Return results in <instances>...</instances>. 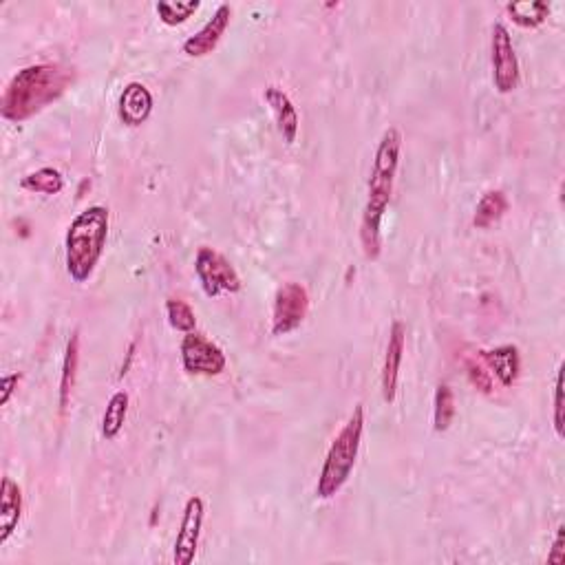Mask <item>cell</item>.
Here are the masks:
<instances>
[{"mask_svg":"<svg viewBox=\"0 0 565 565\" xmlns=\"http://www.w3.org/2000/svg\"><path fill=\"white\" fill-rule=\"evenodd\" d=\"M400 151H402V133L398 126H389L382 133L376 155H373L371 173H369V190L367 204L362 210L360 221V243L365 257L376 261L382 252V217H385L387 206L393 193V181L400 166Z\"/></svg>","mask_w":565,"mask_h":565,"instance_id":"cell-1","label":"cell"},{"mask_svg":"<svg viewBox=\"0 0 565 565\" xmlns=\"http://www.w3.org/2000/svg\"><path fill=\"white\" fill-rule=\"evenodd\" d=\"M73 82V69L58 62H42L20 69L5 87L0 115L12 124H23L49 104L58 102Z\"/></svg>","mask_w":565,"mask_h":565,"instance_id":"cell-2","label":"cell"},{"mask_svg":"<svg viewBox=\"0 0 565 565\" xmlns=\"http://www.w3.org/2000/svg\"><path fill=\"white\" fill-rule=\"evenodd\" d=\"M109 208L89 206L71 221L65 239L67 272L76 283H87L102 259L106 239H109Z\"/></svg>","mask_w":565,"mask_h":565,"instance_id":"cell-3","label":"cell"},{"mask_svg":"<svg viewBox=\"0 0 565 565\" xmlns=\"http://www.w3.org/2000/svg\"><path fill=\"white\" fill-rule=\"evenodd\" d=\"M362 431H365V407L356 404L347 424L334 437L332 446H329L321 475H318L316 499H332L340 493V488L347 484L360 453Z\"/></svg>","mask_w":565,"mask_h":565,"instance_id":"cell-4","label":"cell"},{"mask_svg":"<svg viewBox=\"0 0 565 565\" xmlns=\"http://www.w3.org/2000/svg\"><path fill=\"white\" fill-rule=\"evenodd\" d=\"M195 272L206 296L210 298H217L221 294H237L243 287L241 276L234 270V265L221 252L208 248V245H201L197 250Z\"/></svg>","mask_w":565,"mask_h":565,"instance_id":"cell-5","label":"cell"},{"mask_svg":"<svg viewBox=\"0 0 565 565\" xmlns=\"http://www.w3.org/2000/svg\"><path fill=\"white\" fill-rule=\"evenodd\" d=\"M181 354V365L190 373V376H221L228 367V358L223 354V349L219 345L212 343V340L201 334V332H190L184 334V340L179 345Z\"/></svg>","mask_w":565,"mask_h":565,"instance_id":"cell-6","label":"cell"},{"mask_svg":"<svg viewBox=\"0 0 565 565\" xmlns=\"http://www.w3.org/2000/svg\"><path fill=\"white\" fill-rule=\"evenodd\" d=\"M309 314V294L305 285L296 281L283 283L274 296L272 307V334L287 336L305 323Z\"/></svg>","mask_w":565,"mask_h":565,"instance_id":"cell-7","label":"cell"},{"mask_svg":"<svg viewBox=\"0 0 565 565\" xmlns=\"http://www.w3.org/2000/svg\"><path fill=\"white\" fill-rule=\"evenodd\" d=\"M490 62H493V82L499 93H513L519 87V58L506 25L495 23L490 36Z\"/></svg>","mask_w":565,"mask_h":565,"instance_id":"cell-8","label":"cell"},{"mask_svg":"<svg viewBox=\"0 0 565 565\" xmlns=\"http://www.w3.org/2000/svg\"><path fill=\"white\" fill-rule=\"evenodd\" d=\"M204 517H206L204 499L199 495H193L186 501L184 517H181V524L177 530L175 550H173L175 565H190L195 561L201 528H204Z\"/></svg>","mask_w":565,"mask_h":565,"instance_id":"cell-9","label":"cell"},{"mask_svg":"<svg viewBox=\"0 0 565 565\" xmlns=\"http://www.w3.org/2000/svg\"><path fill=\"white\" fill-rule=\"evenodd\" d=\"M230 18H232V7L230 5H219L215 9V14H212L206 25L201 27L197 34L188 36L184 42V53L190 58H204L208 53H212L217 49V45L221 42L223 34H226V29L230 27Z\"/></svg>","mask_w":565,"mask_h":565,"instance_id":"cell-10","label":"cell"},{"mask_svg":"<svg viewBox=\"0 0 565 565\" xmlns=\"http://www.w3.org/2000/svg\"><path fill=\"white\" fill-rule=\"evenodd\" d=\"M404 343H407V327L400 321H393L389 329L385 365H382V400L387 404L396 402L398 396V376L404 358Z\"/></svg>","mask_w":565,"mask_h":565,"instance_id":"cell-11","label":"cell"},{"mask_svg":"<svg viewBox=\"0 0 565 565\" xmlns=\"http://www.w3.org/2000/svg\"><path fill=\"white\" fill-rule=\"evenodd\" d=\"M153 93L142 82H129L124 87L120 95V106H117V113H120V120L126 126H142L148 117L153 113Z\"/></svg>","mask_w":565,"mask_h":565,"instance_id":"cell-12","label":"cell"},{"mask_svg":"<svg viewBox=\"0 0 565 565\" xmlns=\"http://www.w3.org/2000/svg\"><path fill=\"white\" fill-rule=\"evenodd\" d=\"M479 358L484 360L490 376L499 380L501 387H513L521 373V354L517 345H499L495 349H482Z\"/></svg>","mask_w":565,"mask_h":565,"instance_id":"cell-13","label":"cell"},{"mask_svg":"<svg viewBox=\"0 0 565 565\" xmlns=\"http://www.w3.org/2000/svg\"><path fill=\"white\" fill-rule=\"evenodd\" d=\"M263 98L274 113V120H276V126H279L283 142L294 144L298 137V124H301V120H298V111L290 95H287L279 84H270V87H265Z\"/></svg>","mask_w":565,"mask_h":565,"instance_id":"cell-14","label":"cell"},{"mask_svg":"<svg viewBox=\"0 0 565 565\" xmlns=\"http://www.w3.org/2000/svg\"><path fill=\"white\" fill-rule=\"evenodd\" d=\"M23 519V490L12 477L5 475L0 484V548L12 539Z\"/></svg>","mask_w":565,"mask_h":565,"instance_id":"cell-15","label":"cell"},{"mask_svg":"<svg viewBox=\"0 0 565 565\" xmlns=\"http://www.w3.org/2000/svg\"><path fill=\"white\" fill-rule=\"evenodd\" d=\"M78 365H80V332H73L67 351H65V362H62V376H60V413H65L71 404V393L76 387V376H78Z\"/></svg>","mask_w":565,"mask_h":565,"instance_id":"cell-16","label":"cell"},{"mask_svg":"<svg viewBox=\"0 0 565 565\" xmlns=\"http://www.w3.org/2000/svg\"><path fill=\"white\" fill-rule=\"evenodd\" d=\"M508 16L513 18V23L524 29H537L548 20L550 5L543 0H517V3L506 5Z\"/></svg>","mask_w":565,"mask_h":565,"instance_id":"cell-17","label":"cell"},{"mask_svg":"<svg viewBox=\"0 0 565 565\" xmlns=\"http://www.w3.org/2000/svg\"><path fill=\"white\" fill-rule=\"evenodd\" d=\"M129 404L131 398L126 391H115L109 402H106V409L102 415V435L106 440H115V437L122 433L126 415H129Z\"/></svg>","mask_w":565,"mask_h":565,"instance_id":"cell-18","label":"cell"},{"mask_svg":"<svg viewBox=\"0 0 565 565\" xmlns=\"http://www.w3.org/2000/svg\"><path fill=\"white\" fill-rule=\"evenodd\" d=\"M506 212H508V197L504 190H488V193L479 199V204L475 208L473 226L479 230H486L504 217Z\"/></svg>","mask_w":565,"mask_h":565,"instance_id":"cell-19","label":"cell"},{"mask_svg":"<svg viewBox=\"0 0 565 565\" xmlns=\"http://www.w3.org/2000/svg\"><path fill=\"white\" fill-rule=\"evenodd\" d=\"M20 188L38 195H60L62 188H65V177H62L58 168L45 166L20 179Z\"/></svg>","mask_w":565,"mask_h":565,"instance_id":"cell-20","label":"cell"},{"mask_svg":"<svg viewBox=\"0 0 565 565\" xmlns=\"http://www.w3.org/2000/svg\"><path fill=\"white\" fill-rule=\"evenodd\" d=\"M435 407H433V429L437 433L449 431V426L453 424L455 418V396L453 389L442 382L440 387L435 389Z\"/></svg>","mask_w":565,"mask_h":565,"instance_id":"cell-21","label":"cell"},{"mask_svg":"<svg viewBox=\"0 0 565 565\" xmlns=\"http://www.w3.org/2000/svg\"><path fill=\"white\" fill-rule=\"evenodd\" d=\"M201 7L199 0H159L155 5L157 16L162 18V23L168 27H177L193 16Z\"/></svg>","mask_w":565,"mask_h":565,"instance_id":"cell-22","label":"cell"},{"mask_svg":"<svg viewBox=\"0 0 565 565\" xmlns=\"http://www.w3.org/2000/svg\"><path fill=\"white\" fill-rule=\"evenodd\" d=\"M166 316L170 327L177 329L181 334H190L197 329V316L193 312V307H190L186 301H181V298H168Z\"/></svg>","mask_w":565,"mask_h":565,"instance_id":"cell-23","label":"cell"},{"mask_svg":"<svg viewBox=\"0 0 565 565\" xmlns=\"http://www.w3.org/2000/svg\"><path fill=\"white\" fill-rule=\"evenodd\" d=\"M464 369H466V376L468 380H471V385L477 389V391H482L486 393V396H490L493 393V376H490V371L488 367L484 365V360L482 358H477V356H468L464 360Z\"/></svg>","mask_w":565,"mask_h":565,"instance_id":"cell-24","label":"cell"},{"mask_svg":"<svg viewBox=\"0 0 565 565\" xmlns=\"http://www.w3.org/2000/svg\"><path fill=\"white\" fill-rule=\"evenodd\" d=\"M554 431L563 437V365L557 369V378H554V413H552Z\"/></svg>","mask_w":565,"mask_h":565,"instance_id":"cell-25","label":"cell"},{"mask_svg":"<svg viewBox=\"0 0 565 565\" xmlns=\"http://www.w3.org/2000/svg\"><path fill=\"white\" fill-rule=\"evenodd\" d=\"M20 373H9V376H5L3 378V382H0V387H3V393H0V404H5L12 400V396H14V391L18 389V382H20Z\"/></svg>","mask_w":565,"mask_h":565,"instance_id":"cell-26","label":"cell"},{"mask_svg":"<svg viewBox=\"0 0 565 565\" xmlns=\"http://www.w3.org/2000/svg\"><path fill=\"white\" fill-rule=\"evenodd\" d=\"M563 535H565V528H563V526H559V530H557V539H554V546H552V552L548 554V561H550V563H563V561H565Z\"/></svg>","mask_w":565,"mask_h":565,"instance_id":"cell-27","label":"cell"}]
</instances>
